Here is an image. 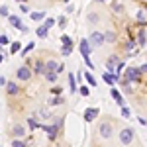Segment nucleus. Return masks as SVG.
Listing matches in <instances>:
<instances>
[{
  "label": "nucleus",
  "instance_id": "obj_1",
  "mask_svg": "<svg viewBox=\"0 0 147 147\" xmlns=\"http://www.w3.org/2000/svg\"><path fill=\"white\" fill-rule=\"evenodd\" d=\"M112 129H114V127H112V124H110V122H102L100 127H98V134H100L102 139H110V137L114 136Z\"/></svg>",
  "mask_w": 147,
  "mask_h": 147
},
{
  "label": "nucleus",
  "instance_id": "obj_2",
  "mask_svg": "<svg viewBox=\"0 0 147 147\" xmlns=\"http://www.w3.org/2000/svg\"><path fill=\"white\" fill-rule=\"evenodd\" d=\"M141 71L139 69H136V67H129L127 71H125V75H124V79H127L129 82H139V79H141Z\"/></svg>",
  "mask_w": 147,
  "mask_h": 147
},
{
  "label": "nucleus",
  "instance_id": "obj_3",
  "mask_svg": "<svg viewBox=\"0 0 147 147\" xmlns=\"http://www.w3.org/2000/svg\"><path fill=\"white\" fill-rule=\"evenodd\" d=\"M16 77H18V80H22V82H28V80L32 79V71H30L28 65H22V67L16 71Z\"/></svg>",
  "mask_w": 147,
  "mask_h": 147
},
{
  "label": "nucleus",
  "instance_id": "obj_4",
  "mask_svg": "<svg viewBox=\"0 0 147 147\" xmlns=\"http://www.w3.org/2000/svg\"><path fill=\"white\" fill-rule=\"evenodd\" d=\"M41 127H43V129L47 131V137H49V141H55L57 136H59V129H61V127L57 125V122H55V124H51V125H41Z\"/></svg>",
  "mask_w": 147,
  "mask_h": 147
},
{
  "label": "nucleus",
  "instance_id": "obj_5",
  "mask_svg": "<svg viewBox=\"0 0 147 147\" xmlns=\"http://www.w3.org/2000/svg\"><path fill=\"white\" fill-rule=\"evenodd\" d=\"M131 139H134V129H131V127H124V129L120 131V141H122L124 145H129Z\"/></svg>",
  "mask_w": 147,
  "mask_h": 147
},
{
  "label": "nucleus",
  "instance_id": "obj_6",
  "mask_svg": "<svg viewBox=\"0 0 147 147\" xmlns=\"http://www.w3.org/2000/svg\"><path fill=\"white\" fill-rule=\"evenodd\" d=\"M88 41H90L92 47H100L104 41H106V37H104V34H100V32H94V34L88 37Z\"/></svg>",
  "mask_w": 147,
  "mask_h": 147
},
{
  "label": "nucleus",
  "instance_id": "obj_7",
  "mask_svg": "<svg viewBox=\"0 0 147 147\" xmlns=\"http://www.w3.org/2000/svg\"><path fill=\"white\" fill-rule=\"evenodd\" d=\"M90 53H92L90 41H88V39H82V41H80V55L82 57H90Z\"/></svg>",
  "mask_w": 147,
  "mask_h": 147
},
{
  "label": "nucleus",
  "instance_id": "obj_8",
  "mask_svg": "<svg viewBox=\"0 0 147 147\" xmlns=\"http://www.w3.org/2000/svg\"><path fill=\"white\" fill-rule=\"evenodd\" d=\"M98 114H100L98 108H86V110H84V122H92V120H96Z\"/></svg>",
  "mask_w": 147,
  "mask_h": 147
},
{
  "label": "nucleus",
  "instance_id": "obj_9",
  "mask_svg": "<svg viewBox=\"0 0 147 147\" xmlns=\"http://www.w3.org/2000/svg\"><path fill=\"white\" fill-rule=\"evenodd\" d=\"M6 92H8L10 96L20 94V86H18V82H12V80H8V82H6Z\"/></svg>",
  "mask_w": 147,
  "mask_h": 147
},
{
  "label": "nucleus",
  "instance_id": "obj_10",
  "mask_svg": "<svg viewBox=\"0 0 147 147\" xmlns=\"http://www.w3.org/2000/svg\"><path fill=\"white\" fill-rule=\"evenodd\" d=\"M34 73L35 75H43V73H45V63L37 59V61L34 63Z\"/></svg>",
  "mask_w": 147,
  "mask_h": 147
},
{
  "label": "nucleus",
  "instance_id": "obj_11",
  "mask_svg": "<svg viewBox=\"0 0 147 147\" xmlns=\"http://www.w3.org/2000/svg\"><path fill=\"white\" fill-rule=\"evenodd\" d=\"M71 53H73V41L63 43V47H61V55H63V57H69Z\"/></svg>",
  "mask_w": 147,
  "mask_h": 147
},
{
  "label": "nucleus",
  "instance_id": "obj_12",
  "mask_svg": "<svg viewBox=\"0 0 147 147\" xmlns=\"http://www.w3.org/2000/svg\"><path fill=\"white\" fill-rule=\"evenodd\" d=\"M8 20H10V24L16 28V30H20L22 32V28H24V24H22V20L18 18V16H8Z\"/></svg>",
  "mask_w": 147,
  "mask_h": 147
},
{
  "label": "nucleus",
  "instance_id": "obj_13",
  "mask_svg": "<svg viewBox=\"0 0 147 147\" xmlns=\"http://www.w3.org/2000/svg\"><path fill=\"white\" fill-rule=\"evenodd\" d=\"M12 136L14 137H24L26 136V129H24V125H14V129H12Z\"/></svg>",
  "mask_w": 147,
  "mask_h": 147
},
{
  "label": "nucleus",
  "instance_id": "obj_14",
  "mask_svg": "<svg viewBox=\"0 0 147 147\" xmlns=\"http://www.w3.org/2000/svg\"><path fill=\"white\" fill-rule=\"evenodd\" d=\"M110 94H112V98L116 100V104H118V106H124V98H122V94L116 90V88H112V90H110Z\"/></svg>",
  "mask_w": 147,
  "mask_h": 147
},
{
  "label": "nucleus",
  "instance_id": "obj_15",
  "mask_svg": "<svg viewBox=\"0 0 147 147\" xmlns=\"http://www.w3.org/2000/svg\"><path fill=\"white\" fill-rule=\"evenodd\" d=\"M35 34H37V37H41V39H43V37H47V34H49V28L43 24V26H39V28H37V32H35Z\"/></svg>",
  "mask_w": 147,
  "mask_h": 147
},
{
  "label": "nucleus",
  "instance_id": "obj_16",
  "mask_svg": "<svg viewBox=\"0 0 147 147\" xmlns=\"http://www.w3.org/2000/svg\"><path fill=\"white\" fill-rule=\"evenodd\" d=\"M30 18H32L34 22H41V20L45 18V12H30Z\"/></svg>",
  "mask_w": 147,
  "mask_h": 147
},
{
  "label": "nucleus",
  "instance_id": "obj_17",
  "mask_svg": "<svg viewBox=\"0 0 147 147\" xmlns=\"http://www.w3.org/2000/svg\"><path fill=\"white\" fill-rule=\"evenodd\" d=\"M137 24H139V26H145V24H147V14H145V10H139V12H137Z\"/></svg>",
  "mask_w": 147,
  "mask_h": 147
},
{
  "label": "nucleus",
  "instance_id": "obj_18",
  "mask_svg": "<svg viewBox=\"0 0 147 147\" xmlns=\"http://www.w3.org/2000/svg\"><path fill=\"white\" fill-rule=\"evenodd\" d=\"M63 102H65V98H63L61 94H57L55 98H51V100H49V106H59V104H63Z\"/></svg>",
  "mask_w": 147,
  "mask_h": 147
},
{
  "label": "nucleus",
  "instance_id": "obj_19",
  "mask_svg": "<svg viewBox=\"0 0 147 147\" xmlns=\"http://www.w3.org/2000/svg\"><path fill=\"white\" fill-rule=\"evenodd\" d=\"M69 86H71V92H73V94L79 90V88H77V80H75V77H73L71 73H69Z\"/></svg>",
  "mask_w": 147,
  "mask_h": 147
},
{
  "label": "nucleus",
  "instance_id": "obj_20",
  "mask_svg": "<svg viewBox=\"0 0 147 147\" xmlns=\"http://www.w3.org/2000/svg\"><path fill=\"white\" fill-rule=\"evenodd\" d=\"M45 79L49 82H57V71H45Z\"/></svg>",
  "mask_w": 147,
  "mask_h": 147
},
{
  "label": "nucleus",
  "instance_id": "obj_21",
  "mask_svg": "<svg viewBox=\"0 0 147 147\" xmlns=\"http://www.w3.org/2000/svg\"><path fill=\"white\" fill-rule=\"evenodd\" d=\"M134 47H136V39H134V37H129V41L125 43V51L131 55V53H134Z\"/></svg>",
  "mask_w": 147,
  "mask_h": 147
},
{
  "label": "nucleus",
  "instance_id": "obj_22",
  "mask_svg": "<svg viewBox=\"0 0 147 147\" xmlns=\"http://www.w3.org/2000/svg\"><path fill=\"white\" fill-rule=\"evenodd\" d=\"M28 125H30V129H37V127H41L39 122H35V116H32V118L28 120Z\"/></svg>",
  "mask_w": 147,
  "mask_h": 147
},
{
  "label": "nucleus",
  "instance_id": "obj_23",
  "mask_svg": "<svg viewBox=\"0 0 147 147\" xmlns=\"http://www.w3.org/2000/svg\"><path fill=\"white\" fill-rule=\"evenodd\" d=\"M24 145H26V139H24V137H14L12 147H24Z\"/></svg>",
  "mask_w": 147,
  "mask_h": 147
},
{
  "label": "nucleus",
  "instance_id": "obj_24",
  "mask_svg": "<svg viewBox=\"0 0 147 147\" xmlns=\"http://www.w3.org/2000/svg\"><path fill=\"white\" fill-rule=\"evenodd\" d=\"M57 67H59L57 61H47L45 63V71H57Z\"/></svg>",
  "mask_w": 147,
  "mask_h": 147
},
{
  "label": "nucleus",
  "instance_id": "obj_25",
  "mask_svg": "<svg viewBox=\"0 0 147 147\" xmlns=\"http://www.w3.org/2000/svg\"><path fill=\"white\" fill-rule=\"evenodd\" d=\"M112 10L116 12V14H122V12H124V6H122L120 2H116V0H114V2H112Z\"/></svg>",
  "mask_w": 147,
  "mask_h": 147
},
{
  "label": "nucleus",
  "instance_id": "obj_26",
  "mask_svg": "<svg viewBox=\"0 0 147 147\" xmlns=\"http://www.w3.org/2000/svg\"><path fill=\"white\" fill-rule=\"evenodd\" d=\"M98 20H100V14H96V12H90V14H88V22L90 24H96Z\"/></svg>",
  "mask_w": 147,
  "mask_h": 147
},
{
  "label": "nucleus",
  "instance_id": "obj_27",
  "mask_svg": "<svg viewBox=\"0 0 147 147\" xmlns=\"http://www.w3.org/2000/svg\"><path fill=\"white\" fill-rule=\"evenodd\" d=\"M20 49H22V43L14 41V43L10 45V53H20Z\"/></svg>",
  "mask_w": 147,
  "mask_h": 147
},
{
  "label": "nucleus",
  "instance_id": "obj_28",
  "mask_svg": "<svg viewBox=\"0 0 147 147\" xmlns=\"http://www.w3.org/2000/svg\"><path fill=\"white\" fill-rule=\"evenodd\" d=\"M104 37H106L108 43H114L116 41V32H108V34H104Z\"/></svg>",
  "mask_w": 147,
  "mask_h": 147
},
{
  "label": "nucleus",
  "instance_id": "obj_29",
  "mask_svg": "<svg viewBox=\"0 0 147 147\" xmlns=\"http://www.w3.org/2000/svg\"><path fill=\"white\" fill-rule=\"evenodd\" d=\"M84 79H86V82H88L90 86H96V80H94V77H92L90 73H84Z\"/></svg>",
  "mask_w": 147,
  "mask_h": 147
},
{
  "label": "nucleus",
  "instance_id": "obj_30",
  "mask_svg": "<svg viewBox=\"0 0 147 147\" xmlns=\"http://www.w3.org/2000/svg\"><path fill=\"white\" fill-rule=\"evenodd\" d=\"M122 116H124V118H131V110H129L125 104L122 106Z\"/></svg>",
  "mask_w": 147,
  "mask_h": 147
},
{
  "label": "nucleus",
  "instance_id": "obj_31",
  "mask_svg": "<svg viewBox=\"0 0 147 147\" xmlns=\"http://www.w3.org/2000/svg\"><path fill=\"white\" fill-rule=\"evenodd\" d=\"M32 49H34V43H28V45H26L22 51H20V55H28V53H30Z\"/></svg>",
  "mask_w": 147,
  "mask_h": 147
},
{
  "label": "nucleus",
  "instance_id": "obj_32",
  "mask_svg": "<svg viewBox=\"0 0 147 147\" xmlns=\"http://www.w3.org/2000/svg\"><path fill=\"white\" fill-rule=\"evenodd\" d=\"M57 20H59V28H61V30H63V28H65V26H67V16H61V18H57Z\"/></svg>",
  "mask_w": 147,
  "mask_h": 147
},
{
  "label": "nucleus",
  "instance_id": "obj_33",
  "mask_svg": "<svg viewBox=\"0 0 147 147\" xmlns=\"http://www.w3.org/2000/svg\"><path fill=\"white\" fill-rule=\"evenodd\" d=\"M0 16H10V10H8V6H0Z\"/></svg>",
  "mask_w": 147,
  "mask_h": 147
},
{
  "label": "nucleus",
  "instance_id": "obj_34",
  "mask_svg": "<svg viewBox=\"0 0 147 147\" xmlns=\"http://www.w3.org/2000/svg\"><path fill=\"white\" fill-rule=\"evenodd\" d=\"M8 43H10L8 35H0V45H8Z\"/></svg>",
  "mask_w": 147,
  "mask_h": 147
},
{
  "label": "nucleus",
  "instance_id": "obj_35",
  "mask_svg": "<svg viewBox=\"0 0 147 147\" xmlns=\"http://www.w3.org/2000/svg\"><path fill=\"white\" fill-rule=\"evenodd\" d=\"M79 92L82 94V96H88V94H90V90H88L86 86H80V88H79Z\"/></svg>",
  "mask_w": 147,
  "mask_h": 147
},
{
  "label": "nucleus",
  "instance_id": "obj_36",
  "mask_svg": "<svg viewBox=\"0 0 147 147\" xmlns=\"http://www.w3.org/2000/svg\"><path fill=\"white\" fill-rule=\"evenodd\" d=\"M137 41H139V45H145V34L143 32H139V39Z\"/></svg>",
  "mask_w": 147,
  "mask_h": 147
},
{
  "label": "nucleus",
  "instance_id": "obj_37",
  "mask_svg": "<svg viewBox=\"0 0 147 147\" xmlns=\"http://www.w3.org/2000/svg\"><path fill=\"white\" fill-rule=\"evenodd\" d=\"M84 59V63H86V67L88 69H94V65H92V61H90V57H82Z\"/></svg>",
  "mask_w": 147,
  "mask_h": 147
},
{
  "label": "nucleus",
  "instance_id": "obj_38",
  "mask_svg": "<svg viewBox=\"0 0 147 147\" xmlns=\"http://www.w3.org/2000/svg\"><path fill=\"white\" fill-rule=\"evenodd\" d=\"M45 26H47V28H53V26H55V20H53V18H47V20H45Z\"/></svg>",
  "mask_w": 147,
  "mask_h": 147
},
{
  "label": "nucleus",
  "instance_id": "obj_39",
  "mask_svg": "<svg viewBox=\"0 0 147 147\" xmlns=\"http://www.w3.org/2000/svg\"><path fill=\"white\" fill-rule=\"evenodd\" d=\"M20 10H22V12H26V14H28V12H30V8H28V4H20Z\"/></svg>",
  "mask_w": 147,
  "mask_h": 147
},
{
  "label": "nucleus",
  "instance_id": "obj_40",
  "mask_svg": "<svg viewBox=\"0 0 147 147\" xmlns=\"http://www.w3.org/2000/svg\"><path fill=\"white\" fill-rule=\"evenodd\" d=\"M61 41H63V43H67V41H71V37H69V35H61Z\"/></svg>",
  "mask_w": 147,
  "mask_h": 147
},
{
  "label": "nucleus",
  "instance_id": "obj_41",
  "mask_svg": "<svg viewBox=\"0 0 147 147\" xmlns=\"http://www.w3.org/2000/svg\"><path fill=\"white\" fill-rule=\"evenodd\" d=\"M6 82H8L6 77H0V86H6Z\"/></svg>",
  "mask_w": 147,
  "mask_h": 147
},
{
  "label": "nucleus",
  "instance_id": "obj_42",
  "mask_svg": "<svg viewBox=\"0 0 147 147\" xmlns=\"http://www.w3.org/2000/svg\"><path fill=\"white\" fill-rule=\"evenodd\" d=\"M75 10V8H73V6H71V4H67V8H65V12H67V14H71V12Z\"/></svg>",
  "mask_w": 147,
  "mask_h": 147
},
{
  "label": "nucleus",
  "instance_id": "obj_43",
  "mask_svg": "<svg viewBox=\"0 0 147 147\" xmlns=\"http://www.w3.org/2000/svg\"><path fill=\"white\" fill-rule=\"evenodd\" d=\"M139 71H141V73H147V63H143V65L139 67Z\"/></svg>",
  "mask_w": 147,
  "mask_h": 147
},
{
  "label": "nucleus",
  "instance_id": "obj_44",
  "mask_svg": "<svg viewBox=\"0 0 147 147\" xmlns=\"http://www.w3.org/2000/svg\"><path fill=\"white\" fill-rule=\"evenodd\" d=\"M2 61H4V55H0V63H2Z\"/></svg>",
  "mask_w": 147,
  "mask_h": 147
},
{
  "label": "nucleus",
  "instance_id": "obj_45",
  "mask_svg": "<svg viewBox=\"0 0 147 147\" xmlns=\"http://www.w3.org/2000/svg\"><path fill=\"white\" fill-rule=\"evenodd\" d=\"M96 2H106V0H96Z\"/></svg>",
  "mask_w": 147,
  "mask_h": 147
},
{
  "label": "nucleus",
  "instance_id": "obj_46",
  "mask_svg": "<svg viewBox=\"0 0 147 147\" xmlns=\"http://www.w3.org/2000/svg\"><path fill=\"white\" fill-rule=\"evenodd\" d=\"M18 2H26V0H18Z\"/></svg>",
  "mask_w": 147,
  "mask_h": 147
},
{
  "label": "nucleus",
  "instance_id": "obj_47",
  "mask_svg": "<svg viewBox=\"0 0 147 147\" xmlns=\"http://www.w3.org/2000/svg\"><path fill=\"white\" fill-rule=\"evenodd\" d=\"M67 2H69V0H67Z\"/></svg>",
  "mask_w": 147,
  "mask_h": 147
}]
</instances>
